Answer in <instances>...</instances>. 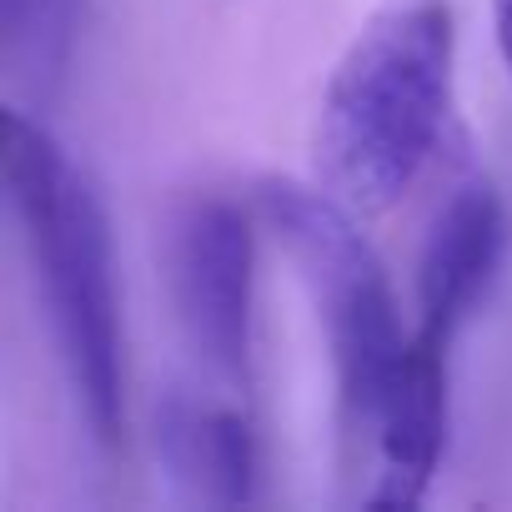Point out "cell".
<instances>
[{"instance_id":"6da1fadb","label":"cell","mask_w":512,"mask_h":512,"mask_svg":"<svg viewBox=\"0 0 512 512\" xmlns=\"http://www.w3.org/2000/svg\"><path fill=\"white\" fill-rule=\"evenodd\" d=\"M6 201L21 226L41 312L66 367L76 412L96 447L126 432V367H121V302L111 267V221L76 161L61 151L41 116L6 111Z\"/></svg>"},{"instance_id":"7a4b0ae2","label":"cell","mask_w":512,"mask_h":512,"mask_svg":"<svg viewBox=\"0 0 512 512\" xmlns=\"http://www.w3.org/2000/svg\"><path fill=\"white\" fill-rule=\"evenodd\" d=\"M452 56L447 0H392L342 51L312 121V176L362 221L392 211L432 166Z\"/></svg>"},{"instance_id":"3957f363","label":"cell","mask_w":512,"mask_h":512,"mask_svg":"<svg viewBox=\"0 0 512 512\" xmlns=\"http://www.w3.org/2000/svg\"><path fill=\"white\" fill-rule=\"evenodd\" d=\"M256 216L282 241L287 262L297 267L317 307L332 377H337L342 442L367 467L382 407L397 387V372L412 342V332L402 327L387 267L362 231V216L342 206L332 191H322L317 181L267 176L256 186Z\"/></svg>"},{"instance_id":"277c9868","label":"cell","mask_w":512,"mask_h":512,"mask_svg":"<svg viewBox=\"0 0 512 512\" xmlns=\"http://www.w3.org/2000/svg\"><path fill=\"white\" fill-rule=\"evenodd\" d=\"M166 297L191 357L221 377H251V297H256V231L231 196H191L166 221Z\"/></svg>"},{"instance_id":"5b68a950","label":"cell","mask_w":512,"mask_h":512,"mask_svg":"<svg viewBox=\"0 0 512 512\" xmlns=\"http://www.w3.org/2000/svg\"><path fill=\"white\" fill-rule=\"evenodd\" d=\"M507 246V216L487 181L457 186L427 226L417 262V337L452 352L457 332L487 297Z\"/></svg>"},{"instance_id":"8992f818","label":"cell","mask_w":512,"mask_h":512,"mask_svg":"<svg viewBox=\"0 0 512 512\" xmlns=\"http://www.w3.org/2000/svg\"><path fill=\"white\" fill-rule=\"evenodd\" d=\"M161 457L196 502L241 507L256 497V437L241 407L176 397L161 417Z\"/></svg>"},{"instance_id":"52a82bcc","label":"cell","mask_w":512,"mask_h":512,"mask_svg":"<svg viewBox=\"0 0 512 512\" xmlns=\"http://www.w3.org/2000/svg\"><path fill=\"white\" fill-rule=\"evenodd\" d=\"M0 41H6L11 81L46 106L71 66L76 41V0H0Z\"/></svg>"},{"instance_id":"ba28073f","label":"cell","mask_w":512,"mask_h":512,"mask_svg":"<svg viewBox=\"0 0 512 512\" xmlns=\"http://www.w3.org/2000/svg\"><path fill=\"white\" fill-rule=\"evenodd\" d=\"M492 41H497L502 71L512 81V0H492Z\"/></svg>"}]
</instances>
